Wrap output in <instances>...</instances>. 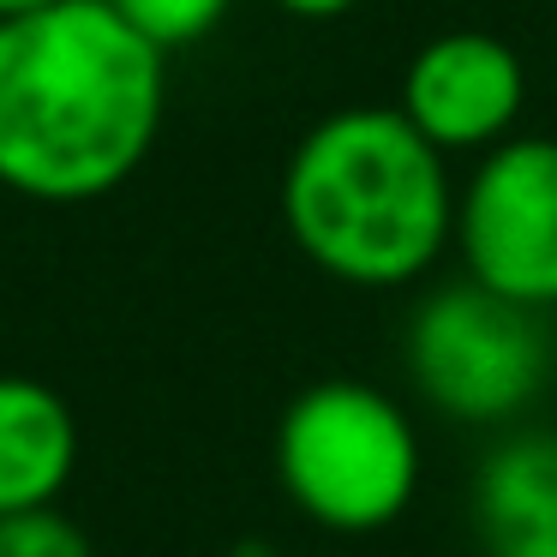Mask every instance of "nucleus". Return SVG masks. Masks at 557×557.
Instances as JSON below:
<instances>
[{"label": "nucleus", "mask_w": 557, "mask_h": 557, "mask_svg": "<svg viewBox=\"0 0 557 557\" xmlns=\"http://www.w3.org/2000/svg\"><path fill=\"white\" fill-rule=\"evenodd\" d=\"M78 468V420L42 377L0 372V516L61 504Z\"/></svg>", "instance_id": "nucleus-8"}, {"label": "nucleus", "mask_w": 557, "mask_h": 557, "mask_svg": "<svg viewBox=\"0 0 557 557\" xmlns=\"http://www.w3.org/2000/svg\"><path fill=\"white\" fill-rule=\"evenodd\" d=\"M282 228L342 288H413L456 240V174L396 102H354L294 138Z\"/></svg>", "instance_id": "nucleus-2"}, {"label": "nucleus", "mask_w": 557, "mask_h": 557, "mask_svg": "<svg viewBox=\"0 0 557 557\" xmlns=\"http://www.w3.org/2000/svg\"><path fill=\"white\" fill-rule=\"evenodd\" d=\"M449 252L480 288L557 312V138L509 133L473 157L456 186Z\"/></svg>", "instance_id": "nucleus-5"}, {"label": "nucleus", "mask_w": 557, "mask_h": 557, "mask_svg": "<svg viewBox=\"0 0 557 557\" xmlns=\"http://www.w3.org/2000/svg\"><path fill=\"white\" fill-rule=\"evenodd\" d=\"M114 13L126 18L133 30H145L162 54L193 49V42L216 37L222 18L234 13V0H109Z\"/></svg>", "instance_id": "nucleus-9"}, {"label": "nucleus", "mask_w": 557, "mask_h": 557, "mask_svg": "<svg viewBox=\"0 0 557 557\" xmlns=\"http://www.w3.org/2000/svg\"><path fill=\"white\" fill-rule=\"evenodd\" d=\"M37 7H54V0H0V18H18V13H37Z\"/></svg>", "instance_id": "nucleus-12"}, {"label": "nucleus", "mask_w": 557, "mask_h": 557, "mask_svg": "<svg viewBox=\"0 0 557 557\" xmlns=\"http://www.w3.org/2000/svg\"><path fill=\"white\" fill-rule=\"evenodd\" d=\"M396 109L449 162L485 157L509 133H521V114H528V66H521L516 42H504L497 30H437L401 66Z\"/></svg>", "instance_id": "nucleus-6"}, {"label": "nucleus", "mask_w": 557, "mask_h": 557, "mask_svg": "<svg viewBox=\"0 0 557 557\" xmlns=\"http://www.w3.org/2000/svg\"><path fill=\"white\" fill-rule=\"evenodd\" d=\"M401 372L437 420L509 432L557 377L552 312L504 300L473 276L437 282L401 324Z\"/></svg>", "instance_id": "nucleus-4"}, {"label": "nucleus", "mask_w": 557, "mask_h": 557, "mask_svg": "<svg viewBox=\"0 0 557 557\" xmlns=\"http://www.w3.org/2000/svg\"><path fill=\"white\" fill-rule=\"evenodd\" d=\"M0 557H97V545L61 504H37L0 516Z\"/></svg>", "instance_id": "nucleus-10"}, {"label": "nucleus", "mask_w": 557, "mask_h": 557, "mask_svg": "<svg viewBox=\"0 0 557 557\" xmlns=\"http://www.w3.org/2000/svg\"><path fill=\"white\" fill-rule=\"evenodd\" d=\"M270 7L288 13V18H300V25H336V18L360 13L366 0H270Z\"/></svg>", "instance_id": "nucleus-11"}, {"label": "nucleus", "mask_w": 557, "mask_h": 557, "mask_svg": "<svg viewBox=\"0 0 557 557\" xmlns=\"http://www.w3.org/2000/svg\"><path fill=\"white\" fill-rule=\"evenodd\" d=\"M169 54L109 0L0 18V186L30 205H97L150 162Z\"/></svg>", "instance_id": "nucleus-1"}, {"label": "nucleus", "mask_w": 557, "mask_h": 557, "mask_svg": "<svg viewBox=\"0 0 557 557\" xmlns=\"http://www.w3.org/2000/svg\"><path fill=\"white\" fill-rule=\"evenodd\" d=\"M473 528L485 557H557V432L509 425L473 468Z\"/></svg>", "instance_id": "nucleus-7"}, {"label": "nucleus", "mask_w": 557, "mask_h": 557, "mask_svg": "<svg viewBox=\"0 0 557 557\" xmlns=\"http://www.w3.org/2000/svg\"><path fill=\"white\" fill-rule=\"evenodd\" d=\"M425 449L408 408L366 377H318L276 420V485L312 528L384 533L420 497Z\"/></svg>", "instance_id": "nucleus-3"}]
</instances>
